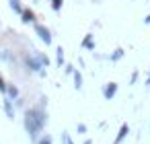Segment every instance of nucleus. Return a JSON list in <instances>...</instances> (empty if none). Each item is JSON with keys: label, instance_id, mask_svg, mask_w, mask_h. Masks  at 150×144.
<instances>
[{"label": "nucleus", "instance_id": "obj_18", "mask_svg": "<svg viewBox=\"0 0 150 144\" xmlns=\"http://www.w3.org/2000/svg\"><path fill=\"white\" fill-rule=\"evenodd\" d=\"M84 144H91V140H86V142H84Z\"/></svg>", "mask_w": 150, "mask_h": 144}, {"label": "nucleus", "instance_id": "obj_10", "mask_svg": "<svg viewBox=\"0 0 150 144\" xmlns=\"http://www.w3.org/2000/svg\"><path fill=\"white\" fill-rule=\"evenodd\" d=\"M56 52H58V64L62 66V62H64V50H62V48H58Z\"/></svg>", "mask_w": 150, "mask_h": 144}, {"label": "nucleus", "instance_id": "obj_6", "mask_svg": "<svg viewBox=\"0 0 150 144\" xmlns=\"http://www.w3.org/2000/svg\"><path fill=\"white\" fill-rule=\"evenodd\" d=\"M33 21H35L33 11H25V13H23V23H33Z\"/></svg>", "mask_w": 150, "mask_h": 144}, {"label": "nucleus", "instance_id": "obj_9", "mask_svg": "<svg viewBox=\"0 0 150 144\" xmlns=\"http://www.w3.org/2000/svg\"><path fill=\"white\" fill-rule=\"evenodd\" d=\"M74 82H76L74 87H76V89H80V84H82V76H80L78 72H74Z\"/></svg>", "mask_w": 150, "mask_h": 144}, {"label": "nucleus", "instance_id": "obj_7", "mask_svg": "<svg viewBox=\"0 0 150 144\" xmlns=\"http://www.w3.org/2000/svg\"><path fill=\"white\" fill-rule=\"evenodd\" d=\"M82 48H86V50H93V48H95V43H93V35H86V37H84Z\"/></svg>", "mask_w": 150, "mask_h": 144}, {"label": "nucleus", "instance_id": "obj_2", "mask_svg": "<svg viewBox=\"0 0 150 144\" xmlns=\"http://www.w3.org/2000/svg\"><path fill=\"white\" fill-rule=\"evenodd\" d=\"M35 31L39 33L41 41H45V45L52 43V35H50V29H47V27H43V25H35Z\"/></svg>", "mask_w": 150, "mask_h": 144}, {"label": "nucleus", "instance_id": "obj_8", "mask_svg": "<svg viewBox=\"0 0 150 144\" xmlns=\"http://www.w3.org/2000/svg\"><path fill=\"white\" fill-rule=\"evenodd\" d=\"M4 109H6V115L13 119V115H15V111H13V107H11V103L8 101H4Z\"/></svg>", "mask_w": 150, "mask_h": 144}, {"label": "nucleus", "instance_id": "obj_4", "mask_svg": "<svg viewBox=\"0 0 150 144\" xmlns=\"http://www.w3.org/2000/svg\"><path fill=\"white\" fill-rule=\"evenodd\" d=\"M127 132H129V126H127V123H123V126L119 128V134H117V138H115V142H113V144H121V142H123V138L127 136Z\"/></svg>", "mask_w": 150, "mask_h": 144}, {"label": "nucleus", "instance_id": "obj_13", "mask_svg": "<svg viewBox=\"0 0 150 144\" xmlns=\"http://www.w3.org/2000/svg\"><path fill=\"white\" fill-rule=\"evenodd\" d=\"M76 130H78L80 134H84V132H86V126H84V123H78V126H76Z\"/></svg>", "mask_w": 150, "mask_h": 144}, {"label": "nucleus", "instance_id": "obj_16", "mask_svg": "<svg viewBox=\"0 0 150 144\" xmlns=\"http://www.w3.org/2000/svg\"><path fill=\"white\" fill-rule=\"evenodd\" d=\"M144 23H146V25H150V15H148V17L144 19Z\"/></svg>", "mask_w": 150, "mask_h": 144}, {"label": "nucleus", "instance_id": "obj_17", "mask_svg": "<svg viewBox=\"0 0 150 144\" xmlns=\"http://www.w3.org/2000/svg\"><path fill=\"white\" fill-rule=\"evenodd\" d=\"M146 87H150V74H148V78H146Z\"/></svg>", "mask_w": 150, "mask_h": 144}, {"label": "nucleus", "instance_id": "obj_12", "mask_svg": "<svg viewBox=\"0 0 150 144\" xmlns=\"http://www.w3.org/2000/svg\"><path fill=\"white\" fill-rule=\"evenodd\" d=\"M121 56H123V50H121V48H119V50H115V54H113V56H111V60H119V58H121Z\"/></svg>", "mask_w": 150, "mask_h": 144}, {"label": "nucleus", "instance_id": "obj_11", "mask_svg": "<svg viewBox=\"0 0 150 144\" xmlns=\"http://www.w3.org/2000/svg\"><path fill=\"white\" fill-rule=\"evenodd\" d=\"M6 91H8V95H11L13 99H15V97H19V91H17V87H8Z\"/></svg>", "mask_w": 150, "mask_h": 144}, {"label": "nucleus", "instance_id": "obj_3", "mask_svg": "<svg viewBox=\"0 0 150 144\" xmlns=\"http://www.w3.org/2000/svg\"><path fill=\"white\" fill-rule=\"evenodd\" d=\"M115 91H117V84H115V82H109V84L103 89V97H105V99H111V97L115 95Z\"/></svg>", "mask_w": 150, "mask_h": 144}, {"label": "nucleus", "instance_id": "obj_1", "mask_svg": "<svg viewBox=\"0 0 150 144\" xmlns=\"http://www.w3.org/2000/svg\"><path fill=\"white\" fill-rule=\"evenodd\" d=\"M27 119H25V126H27V130H29V134L31 136H35V132L43 126V121H45V117H43V113L41 111H37V109H31V111H27V115H25Z\"/></svg>", "mask_w": 150, "mask_h": 144}, {"label": "nucleus", "instance_id": "obj_5", "mask_svg": "<svg viewBox=\"0 0 150 144\" xmlns=\"http://www.w3.org/2000/svg\"><path fill=\"white\" fill-rule=\"evenodd\" d=\"M8 4H11V9H13V11H17L19 15H23V13H25V11H23V6H21V0H11Z\"/></svg>", "mask_w": 150, "mask_h": 144}, {"label": "nucleus", "instance_id": "obj_15", "mask_svg": "<svg viewBox=\"0 0 150 144\" xmlns=\"http://www.w3.org/2000/svg\"><path fill=\"white\" fill-rule=\"evenodd\" d=\"M0 91H2V93L6 91V84H4V80H2V76H0Z\"/></svg>", "mask_w": 150, "mask_h": 144}, {"label": "nucleus", "instance_id": "obj_14", "mask_svg": "<svg viewBox=\"0 0 150 144\" xmlns=\"http://www.w3.org/2000/svg\"><path fill=\"white\" fill-rule=\"evenodd\" d=\"M60 6H62V0H54V9L60 11Z\"/></svg>", "mask_w": 150, "mask_h": 144}]
</instances>
